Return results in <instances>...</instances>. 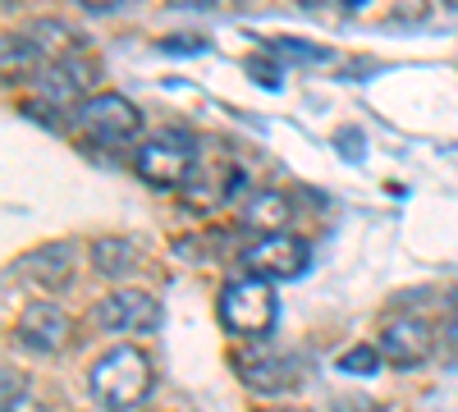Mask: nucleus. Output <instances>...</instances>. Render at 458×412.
<instances>
[{
  "label": "nucleus",
  "mask_w": 458,
  "mask_h": 412,
  "mask_svg": "<svg viewBox=\"0 0 458 412\" xmlns=\"http://www.w3.org/2000/svg\"><path fill=\"white\" fill-rule=\"evenodd\" d=\"M92 399L106 412H133L147 394H151V362L142 349L124 344V349H110L97 366H92Z\"/></svg>",
  "instance_id": "obj_1"
},
{
  "label": "nucleus",
  "mask_w": 458,
  "mask_h": 412,
  "mask_svg": "<svg viewBox=\"0 0 458 412\" xmlns=\"http://www.w3.org/2000/svg\"><path fill=\"white\" fill-rule=\"evenodd\" d=\"M276 284L271 280H261V275H248V280H229L220 289V321L225 330H234V334H266L276 325Z\"/></svg>",
  "instance_id": "obj_2"
},
{
  "label": "nucleus",
  "mask_w": 458,
  "mask_h": 412,
  "mask_svg": "<svg viewBox=\"0 0 458 412\" xmlns=\"http://www.w3.org/2000/svg\"><path fill=\"white\" fill-rule=\"evenodd\" d=\"M193 156H198L193 138H183V133L165 129L161 138H151V142L138 147L133 170L151 183V189H179V183L193 174Z\"/></svg>",
  "instance_id": "obj_3"
},
{
  "label": "nucleus",
  "mask_w": 458,
  "mask_h": 412,
  "mask_svg": "<svg viewBox=\"0 0 458 412\" xmlns=\"http://www.w3.org/2000/svg\"><path fill=\"white\" fill-rule=\"evenodd\" d=\"M308 243L293 239V234H261L252 248H243V271L261 275V280H298L308 271Z\"/></svg>",
  "instance_id": "obj_4"
},
{
  "label": "nucleus",
  "mask_w": 458,
  "mask_h": 412,
  "mask_svg": "<svg viewBox=\"0 0 458 412\" xmlns=\"http://www.w3.org/2000/svg\"><path fill=\"white\" fill-rule=\"evenodd\" d=\"M97 325L110 334H147L161 325V303L142 289H114L97 303Z\"/></svg>",
  "instance_id": "obj_5"
},
{
  "label": "nucleus",
  "mask_w": 458,
  "mask_h": 412,
  "mask_svg": "<svg viewBox=\"0 0 458 412\" xmlns=\"http://www.w3.org/2000/svg\"><path fill=\"white\" fill-rule=\"evenodd\" d=\"M73 340V316L55 303H32L19 316V344L32 353H60Z\"/></svg>",
  "instance_id": "obj_6"
},
{
  "label": "nucleus",
  "mask_w": 458,
  "mask_h": 412,
  "mask_svg": "<svg viewBox=\"0 0 458 412\" xmlns=\"http://www.w3.org/2000/svg\"><path fill=\"white\" fill-rule=\"evenodd\" d=\"M79 124L101 142H124V138L138 133V105L124 101V97H92L79 110Z\"/></svg>",
  "instance_id": "obj_7"
},
{
  "label": "nucleus",
  "mask_w": 458,
  "mask_h": 412,
  "mask_svg": "<svg viewBox=\"0 0 458 412\" xmlns=\"http://www.w3.org/2000/svg\"><path fill=\"white\" fill-rule=\"evenodd\" d=\"M380 353H386L394 366H417L431 357V325L417 321V316H399L386 325L380 334Z\"/></svg>",
  "instance_id": "obj_8"
},
{
  "label": "nucleus",
  "mask_w": 458,
  "mask_h": 412,
  "mask_svg": "<svg viewBox=\"0 0 458 412\" xmlns=\"http://www.w3.org/2000/svg\"><path fill=\"white\" fill-rule=\"evenodd\" d=\"M239 371H243V381L261 394H280L298 381V362L289 353H252V357L239 362Z\"/></svg>",
  "instance_id": "obj_9"
},
{
  "label": "nucleus",
  "mask_w": 458,
  "mask_h": 412,
  "mask_svg": "<svg viewBox=\"0 0 458 412\" xmlns=\"http://www.w3.org/2000/svg\"><path fill=\"white\" fill-rule=\"evenodd\" d=\"M14 271H19V275H28V280H37V284H47V289L69 284V271H73V248H69V243H47V248H37V252L19 256V261H14Z\"/></svg>",
  "instance_id": "obj_10"
},
{
  "label": "nucleus",
  "mask_w": 458,
  "mask_h": 412,
  "mask_svg": "<svg viewBox=\"0 0 458 412\" xmlns=\"http://www.w3.org/2000/svg\"><path fill=\"white\" fill-rule=\"evenodd\" d=\"M289 215H293V206L280 193H252L243 206V224L248 230H261V234H280L289 224Z\"/></svg>",
  "instance_id": "obj_11"
},
{
  "label": "nucleus",
  "mask_w": 458,
  "mask_h": 412,
  "mask_svg": "<svg viewBox=\"0 0 458 412\" xmlns=\"http://www.w3.org/2000/svg\"><path fill=\"white\" fill-rule=\"evenodd\" d=\"M28 42L42 51V60H64V51H79V46H83V37L69 32V28L55 23V19H42V23L28 32Z\"/></svg>",
  "instance_id": "obj_12"
},
{
  "label": "nucleus",
  "mask_w": 458,
  "mask_h": 412,
  "mask_svg": "<svg viewBox=\"0 0 458 412\" xmlns=\"http://www.w3.org/2000/svg\"><path fill=\"white\" fill-rule=\"evenodd\" d=\"M92 266L101 275H124L133 266V243L129 239H101V243H92Z\"/></svg>",
  "instance_id": "obj_13"
},
{
  "label": "nucleus",
  "mask_w": 458,
  "mask_h": 412,
  "mask_svg": "<svg viewBox=\"0 0 458 412\" xmlns=\"http://www.w3.org/2000/svg\"><path fill=\"white\" fill-rule=\"evenodd\" d=\"M380 366V353L376 349H353L339 357V371H349V376H371V371Z\"/></svg>",
  "instance_id": "obj_14"
},
{
  "label": "nucleus",
  "mask_w": 458,
  "mask_h": 412,
  "mask_svg": "<svg viewBox=\"0 0 458 412\" xmlns=\"http://www.w3.org/2000/svg\"><path fill=\"white\" fill-rule=\"evenodd\" d=\"M5 412H47V408H42V403H32V399H23V394H19V399H10V403H5Z\"/></svg>",
  "instance_id": "obj_15"
},
{
  "label": "nucleus",
  "mask_w": 458,
  "mask_h": 412,
  "mask_svg": "<svg viewBox=\"0 0 458 412\" xmlns=\"http://www.w3.org/2000/svg\"><path fill=\"white\" fill-rule=\"evenodd\" d=\"M73 5H83V10L101 14V10H114V5H120V0H73Z\"/></svg>",
  "instance_id": "obj_16"
},
{
  "label": "nucleus",
  "mask_w": 458,
  "mask_h": 412,
  "mask_svg": "<svg viewBox=\"0 0 458 412\" xmlns=\"http://www.w3.org/2000/svg\"><path fill=\"white\" fill-rule=\"evenodd\" d=\"M170 5H179V10H202V5H211V0H170Z\"/></svg>",
  "instance_id": "obj_17"
},
{
  "label": "nucleus",
  "mask_w": 458,
  "mask_h": 412,
  "mask_svg": "<svg viewBox=\"0 0 458 412\" xmlns=\"http://www.w3.org/2000/svg\"><path fill=\"white\" fill-rule=\"evenodd\" d=\"M445 5H449V10H458V0H445Z\"/></svg>",
  "instance_id": "obj_18"
},
{
  "label": "nucleus",
  "mask_w": 458,
  "mask_h": 412,
  "mask_svg": "<svg viewBox=\"0 0 458 412\" xmlns=\"http://www.w3.org/2000/svg\"><path fill=\"white\" fill-rule=\"evenodd\" d=\"M302 5H317V0H302Z\"/></svg>",
  "instance_id": "obj_19"
}]
</instances>
